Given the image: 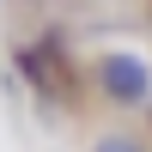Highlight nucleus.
I'll use <instances>...</instances> for the list:
<instances>
[{
    "mask_svg": "<svg viewBox=\"0 0 152 152\" xmlns=\"http://www.w3.org/2000/svg\"><path fill=\"white\" fill-rule=\"evenodd\" d=\"M97 91L110 97L116 110H140L146 97H152V67L140 55H128V49H110V55H97Z\"/></svg>",
    "mask_w": 152,
    "mask_h": 152,
    "instance_id": "f257e3e1",
    "label": "nucleus"
},
{
    "mask_svg": "<svg viewBox=\"0 0 152 152\" xmlns=\"http://www.w3.org/2000/svg\"><path fill=\"white\" fill-rule=\"evenodd\" d=\"M91 152H146V140H140V134H128V128H110V134H97V140H91Z\"/></svg>",
    "mask_w": 152,
    "mask_h": 152,
    "instance_id": "f03ea898",
    "label": "nucleus"
}]
</instances>
